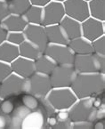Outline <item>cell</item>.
<instances>
[{"instance_id":"obj_13","label":"cell","mask_w":105,"mask_h":129,"mask_svg":"<svg viewBox=\"0 0 105 129\" xmlns=\"http://www.w3.org/2000/svg\"><path fill=\"white\" fill-rule=\"evenodd\" d=\"M12 72L22 78H28L35 73L34 61L19 56L10 63Z\"/></svg>"},{"instance_id":"obj_17","label":"cell","mask_w":105,"mask_h":129,"mask_svg":"<svg viewBox=\"0 0 105 129\" xmlns=\"http://www.w3.org/2000/svg\"><path fill=\"white\" fill-rule=\"evenodd\" d=\"M48 43L52 45H63L67 46L69 44V39L65 36L59 24L50 25L45 27Z\"/></svg>"},{"instance_id":"obj_12","label":"cell","mask_w":105,"mask_h":129,"mask_svg":"<svg viewBox=\"0 0 105 129\" xmlns=\"http://www.w3.org/2000/svg\"><path fill=\"white\" fill-rule=\"evenodd\" d=\"M65 16L63 4L61 2L51 1L43 7V21L44 27L59 24Z\"/></svg>"},{"instance_id":"obj_27","label":"cell","mask_w":105,"mask_h":129,"mask_svg":"<svg viewBox=\"0 0 105 129\" xmlns=\"http://www.w3.org/2000/svg\"><path fill=\"white\" fill-rule=\"evenodd\" d=\"M21 104L25 106L29 111H34L37 110L40 104V100L37 98L36 96L29 93H23L21 94Z\"/></svg>"},{"instance_id":"obj_28","label":"cell","mask_w":105,"mask_h":129,"mask_svg":"<svg viewBox=\"0 0 105 129\" xmlns=\"http://www.w3.org/2000/svg\"><path fill=\"white\" fill-rule=\"evenodd\" d=\"M92 46L94 53L105 56V36L94 40L92 42Z\"/></svg>"},{"instance_id":"obj_30","label":"cell","mask_w":105,"mask_h":129,"mask_svg":"<svg viewBox=\"0 0 105 129\" xmlns=\"http://www.w3.org/2000/svg\"><path fill=\"white\" fill-rule=\"evenodd\" d=\"M92 104L94 109H105V101H104V93L99 95H96L91 98Z\"/></svg>"},{"instance_id":"obj_18","label":"cell","mask_w":105,"mask_h":129,"mask_svg":"<svg viewBox=\"0 0 105 129\" xmlns=\"http://www.w3.org/2000/svg\"><path fill=\"white\" fill-rule=\"evenodd\" d=\"M67 46H69V49L73 52L75 55H84L94 53L92 42L86 39L82 36L74 38L72 40H69Z\"/></svg>"},{"instance_id":"obj_26","label":"cell","mask_w":105,"mask_h":129,"mask_svg":"<svg viewBox=\"0 0 105 129\" xmlns=\"http://www.w3.org/2000/svg\"><path fill=\"white\" fill-rule=\"evenodd\" d=\"M20 104H21V95L0 99V113L10 116L15 110L16 107Z\"/></svg>"},{"instance_id":"obj_33","label":"cell","mask_w":105,"mask_h":129,"mask_svg":"<svg viewBox=\"0 0 105 129\" xmlns=\"http://www.w3.org/2000/svg\"><path fill=\"white\" fill-rule=\"evenodd\" d=\"M11 127V118L9 115L0 113V129Z\"/></svg>"},{"instance_id":"obj_6","label":"cell","mask_w":105,"mask_h":129,"mask_svg":"<svg viewBox=\"0 0 105 129\" xmlns=\"http://www.w3.org/2000/svg\"><path fill=\"white\" fill-rule=\"evenodd\" d=\"M77 76V71L72 65H56L49 75L53 88L71 87Z\"/></svg>"},{"instance_id":"obj_31","label":"cell","mask_w":105,"mask_h":129,"mask_svg":"<svg viewBox=\"0 0 105 129\" xmlns=\"http://www.w3.org/2000/svg\"><path fill=\"white\" fill-rule=\"evenodd\" d=\"M12 73L11 66L10 64L3 61H0V83L4 79H6Z\"/></svg>"},{"instance_id":"obj_14","label":"cell","mask_w":105,"mask_h":129,"mask_svg":"<svg viewBox=\"0 0 105 129\" xmlns=\"http://www.w3.org/2000/svg\"><path fill=\"white\" fill-rule=\"evenodd\" d=\"M47 115L42 108L39 107L37 110L30 111L24 119L21 128H46Z\"/></svg>"},{"instance_id":"obj_39","label":"cell","mask_w":105,"mask_h":129,"mask_svg":"<svg viewBox=\"0 0 105 129\" xmlns=\"http://www.w3.org/2000/svg\"><path fill=\"white\" fill-rule=\"evenodd\" d=\"M7 31L4 27L0 23V45L6 41V38H7Z\"/></svg>"},{"instance_id":"obj_43","label":"cell","mask_w":105,"mask_h":129,"mask_svg":"<svg viewBox=\"0 0 105 129\" xmlns=\"http://www.w3.org/2000/svg\"><path fill=\"white\" fill-rule=\"evenodd\" d=\"M4 1H6V0H4Z\"/></svg>"},{"instance_id":"obj_11","label":"cell","mask_w":105,"mask_h":129,"mask_svg":"<svg viewBox=\"0 0 105 129\" xmlns=\"http://www.w3.org/2000/svg\"><path fill=\"white\" fill-rule=\"evenodd\" d=\"M81 36L90 42L105 36V21L88 17L81 22Z\"/></svg>"},{"instance_id":"obj_10","label":"cell","mask_w":105,"mask_h":129,"mask_svg":"<svg viewBox=\"0 0 105 129\" xmlns=\"http://www.w3.org/2000/svg\"><path fill=\"white\" fill-rule=\"evenodd\" d=\"M63 4L65 15L82 22L88 17V4L84 0H65Z\"/></svg>"},{"instance_id":"obj_16","label":"cell","mask_w":105,"mask_h":129,"mask_svg":"<svg viewBox=\"0 0 105 129\" xmlns=\"http://www.w3.org/2000/svg\"><path fill=\"white\" fill-rule=\"evenodd\" d=\"M0 23L7 32H22L28 25L23 16L17 14H9Z\"/></svg>"},{"instance_id":"obj_1","label":"cell","mask_w":105,"mask_h":129,"mask_svg":"<svg viewBox=\"0 0 105 129\" xmlns=\"http://www.w3.org/2000/svg\"><path fill=\"white\" fill-rule=\"evenodd\" d=\"M71 88L78 99L99 95L105 92V74L77 73Z\"/></svg>"},{"instance_id":"obj_15","label":"cell","mask_w":105,"mask_h":129,"mask_svg":"<svg viewBox=\"0 0 105 129\" xmlns=\"http://www.w3.org/2000/svg\"><path fill=\"white\" fill-rule=\"evenodd\" d=\"M59 25L69 41L81 37V22L79 21L65 15Z\"/></svg>"},{"instance_id":"obj_7","label":"cell","mask_w":105,"mask_h":129,"mask_svg":"<svg viewBox=\"0 0 105 129\" xmlns=\"http://www.w3.org/2000/svg\"><path fill=\"white\" fill-rule=\"evenodd\" d=\"M44 53L56 65H73L75 54L68 46L48 44Z\"/></svg>"},{"instance_id":"obj_32","label":"cell","mask_w":105,"mask_h":129,"mask_svg":"<svg viewBox=\"0 0 105 129\" xmlns=\"http://www.w3.org/2000/svg\"><path fill=\"white\" fill-rule=\"evenodd\" d=\"M71 128L74 129H90L93 128V122L91 121H78L71 123Z\"/></svg>"},{"instance_id":"obj_19","label":"cell","mask_w":105,"mask_h":129,"mask_svg":"<svg viewBox=\"0 0 105 129\" xmlns=\"http://www.w3.org/2000/svg\"><path fill=\"white\" fill-rule=\"evenodd\" d=\"M19 56V47L17 46L8 43L7 41L0 45V61L10 64Z\"/></svg>"},{"instance_id":"obj_21","label":"cell","mask_w":105,"mask_h":129,"mask_svg":"<svg viewBox=\"0 0 105 129\" xmlns=\"http://www.w3.org/2000/svg\"><path fill=\"white\" fill-rule=\"evenodd\" d=\"M18 47H19L20 56L31 60V61L37 60L43 53L42 51L38 46H36L35 45H33L32 43L27 41V40L22 42Z\"/></svg>"},{"instance_id":"obj_23","label":"cell","mask_w":105,"mask_h":129,"mask_svg":"<svg viewBox=\"0 0 105 129\" xmlns=\"http://www.w3.org/2000/svg\"><path fill=\"white\" fill-rule=\"evenodd\" d=\"M10 14L22 16L30 7L29 0H6Z\"/></svg>"},{"instance_id":"obj_41","label":"cell","mask_w":105,"mask_h":129,"mask_svg":"<svg viewBox=\"0 0 105 129\" xmlns=\"http://www.w3.org/2000/svg\"><path fill=\"white\" fill-rule=\"evenodd\" d=\"M52 1H56V2H61V3H63L65 0H52Z\"/></svg>"},{"instance_id":"obj_38","label":"cell","mask_w":105,"mask_h":129,"mask_svg":"<svg viewBox=\"0 0 105 129\" xmlns=\"http://www.w3.org/2000/svg\"><path fill=\"white\" fill-rule=\"evenodd\" d=\"M101 119H105V109H97V110H95L94 120H101Z\"/></svg>"},{"instance_id":"obj_37","label":"cell","mask_w":105,"mask_h":129,"mask_svg":"<svg viewBox=\"0 0 105 129\" xmlns=\"http://www.w3.org/2000/svg\"><path fill=\"white\" fill-rule=\"evenodd\" d=\"M52 0H29L31 6H39V7H44L47 4H49Z\"/></svg>"},{"instance_id":"obj_5","label":"cell","mask_w":105,"mask_h":129,"mask_svg":"<svg viewBox=\"0 0 105 129\" xmlns=\"http://www.w3.org/2000/svg\"><path fill=\"white\" fill-rule=\"evenodd\" d=\"M95 110L92 104L91 98L78 99L68 110L69 119L72 122L91 121L94 120Z\"/></svg>"},{"instance_id":"obj_2","label":"cell","mask_w":105,"mask_h":129,"mask_svg":"<svg viewBox=\"0 0 105 129\" xmlns=\"http://www.w3.org/2000/svg\"><path fill=\"white\" fill-rule=\"evenodd\" d=\"M72 66L77 73L105 74V56L94 53L84 55H75Z\"/></svg>"},{"instance_id":"obj_9","label":"cell","mask_w":105,"mask_h":129,"mask_svg":"<svg viewBox=\"0 0 105 129\" xmlns=\"http://www.w3.org/2000/svg\"><path fill=\"white\" fill-rule=\"evenodd\" d=\"M22 32L24 34L25 40L38 46L44 53L49 43H48L47 37H46V29L43 25L28 24Z\"/></svg>"},{"instance_id":"obj_4","label":"cell","mask_w":105,"mask_h":129,"mask_svg":"<svg viewBox=\"0 0 105 129\" xmlns=\"http://www.w3.org/2000/svg\"><path fill=\"white\" fill-rule=\"evenodd\" d=\"M46 99L56 111L68 110L78 100L71 87L52 88Z\"/></svg>"},{"instance_id":"obj_34","label":"cell","mask_w":105,"mask_h":129,"mask_svg":"<svg viewBox=\"0 0 105 129\" xmlns=\"http://www.w3.org/2000/svg\"><path fill=\"white\" fill-rule=\"evenodd\" d=\"M10 14L9 11H8V7L6 2L4 0H0V22Z\"/></svg>"},{"instance_id":"obj_40","label":"cell","mask_w":105,"mask_h":129,"mask_svg":"<svg viewBox=\"0 0 105 129\" xmlns=\"http://www.w3.org/2000/svg\"><path fill=\"white\" fill-rule=\"evenodd\" d=\"M93 128L94 129H104L105 128V119L94 120L93 122Z\"/></svg>"},{"instance_id":"obj_20","label":"cell","mask_w":105,"mask_h":129,"mask_svg":"<svg viewBox=\"0 0 105 129\" xmlns=\"http://www.w3.org/2000/svg\"><path fill=\"white\" fill-rule=\"evenodd\" d=\"M34 67L35 72L49 76L56 67V64L47 55L42 53L38 59L34 61Z\"/></svg>"},{"instance_id":"obj_36","label":"cell","mask_w":105,"mask_h":129,"mask_svg":"<svg viewBox=\"0 0 105 129\" xmlns=\"http://www.w3.org/2000/svg\"><path fill=\"white\" fill-rule=\"evenodd\" d=\"M58 124V119L56 118L55 114L50 115L46 118V128H56V125Z\"/></svg>"},{"instance_id":"obj_3","label":"cell","mask_w":105,"mask_h":129,"mask_svg":"<svg viewBox=\"0 0 105 129\" xmlns=\"http://www.w3.org/2000/svg\"><path fill=\"white\" fill-rule=\"evenodd\" d=\"M49 76L35 72L32 76L24 79L23 93H29L38 99L46 98L52 89Z\"/></svg>"},{"instance_id":"obj_42","label":"cell","mask_w":105,"mask_h":129,"mask_svg":"<svg viewBox=\"0 0 105 129\" xmlns=\"http://www.w3.org/2000/svg\"><path fill=\"white\" fill-rule=\"evenodd\" d=\"M84 1H86V2H89L90 0H84Z\"/></svg>"},{"instance_id":"obj_29","label":"cell","mask_w":105,"mask_h":129,"mask_svg":"<svg viewBox=\"0 0 105 129\" xmlns=\"http://www.w3.org/2000/svg\"><path fill=\"white\" fill-rule=\"evenodd\" d=\"M6 41L8 43L19 46L20 45L25 41V37L23 32H8Z\"/></svg>"},{"instance_id":"obj_24","label":"cell","mask_w":105,"mask_h":129,"mask_svg":"<svg viewBox=\"0 0 105 129\" xmlns=\"http://www.w3.org/2000/svg\"><path fill=\"white\" fill-rule=\"evenodd\" d=\"M29 112L30 111L22 104L18 105L14 110V112L10 115V118H11L10 128H21L23 121Z\"/></svg>"},{"instance_id":"obj_35","label":"cell","mask_w":105,"mask_h":129,"mask_svg":"<svg viewBox=\"0 0 105 129\" xmlns=\"http://www.w3.org/2000/svg\"><path fill=\"white\" fill-rule=\"evenodd\" d=\"M55 116L58 122H69L71 121L68 110H57L55 112Z\"/></svg>"},{"instance_id":"obj_22","label":"cell","mask_w":105,"mask_h":129,"mask_svg":"<svg viewBox=\"0 0 105 129\" xmlns=\"http://www.w3.org/2000/svg\"><path fill=\"white\" fill-rule=\"evenodd\" d=\"M87 4L90 17L105 21V0H90Z\"/></svg>"},{"instance_id":"obj_25","label":"cell","mask_w":105,"mask_h":129,"mask_svg":"<svg viewBox=\"0 0 105 129\" xmlns=\"http://www.w3.org/2000/svg\"><path fill=\"white\" fill-rule=\"evenodd\" d=\"M23 18L28 24L42 25L43 21V7L30 6L27 12L23 14Z\"/></svg>"},{"instance_id":"obj_8","label":"cell","mask_w":105,"mask_h":129,"mask_svg":"<svg viewBox=\"0 0 105 129\" xmlns=\"http://www.w3.org/2000/svg\"><path fill=\"white\" fill-rule=\"evenodd\" d=\"M24 78L12 72L0 83V99L19 96L23 93Z\"/></svg>"}]
</instances>
